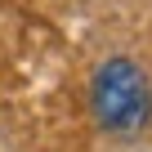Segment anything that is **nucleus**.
<instances>
[{
	"label": "nucleus",
	"instance_id": "obj_1",
	"mask_svg": "<svg viewBox=\"0 0 152 152\" xmlns=\"http://www.w3.org/2000/svg\"><path fill=\"white\" fill-rule=\"evenodd\" d=\"M90 107H94V121L107 134H139L152 121V81H148V72L125 54L107 58L94 72Z\"/></svg>",
	"mask_w": 152,
	"mask_h": 152
}]
</instances>
